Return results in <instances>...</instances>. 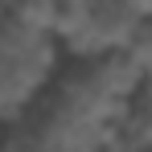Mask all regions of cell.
Returning a JSON list of instances; mask_svg holds the SVG:
<instances>
[{"label":"cell","mask_w":152,"mask_h":152,"mask_svg":"<svg viewBox=\"0 0 152 152\" xmlns=\"http://www.w3.org/2000/svg\"><path fill=\"white\" fill-rule=\"evenodd\" d=\"M66 62L62 41L25 25L8 4H0V107L4 119H21L53 86Z\"/></svg>","instance_id":"6da1fadb"},{"label":"cell","mask_w":152,"mask_h":152,"mask_svg":"<svg viewBox=\"0 0 152 152\" xmlns=\"http://www.w3.org/2000/svg\"><path fill=\"white\" fill-rule=\"evenodd\" d=\"M144 12H148V4H132V0H86L82 25H78L74 41L66 45V53L70 58H99V53L127 50Z\"/></svg>","instance_id":"7a4b0ae2"},{"label":"cell","mask_w":152,"mask_h":152,"mask_svg":"<svg viewBox=\"0 0 152 152\" xmlns=\"http://www.w3.org/2000/svg\"><path fill=\"white\" fill-rule=\"evenodd\" d=\"M4 152H58V144L29 119H4Z\"/></svg>","instance_id":"3957f363"},{"label":"cell","mask_w":152,"mask_h":152,"mask_svg":"<svg viewBox=\"0 0 152 152\" xmlns=\"http://www.w3.org/2000/svg\"><path fill=\"white\" fill-rule=\"evenodd\" d=\"M127 53H132V58L140 62V70L152 78V8L144 12V21H140V29H136V37H132Z\"/></svg>","instance_id":"277c9868"},{"label":"cell","mask_w":152,"mask_h":152,"mask_svg":"<svg viewBox=\"0 0 152 152\" xmlns=\"http://www.w3.org/2000/svg\"><path fill=\"white\" fill-rule=\"evenodd\" d=\"M95 152H140V144H132L127 136H119V132L111 127V132L103 136L99 144H95Z\"/></svg>","instance_id":"5b68a950"},{"label":"cell","mask_w":152,"mask_h":152,"mask_svg":"<svg viewBox=\"0 0 152 152\" xmlns=\"http://www.w3.org/2000/svg\"><path fill=\"white\" fill-rule=\"evenodd\" d=\"M140 152H152V144H140Z\"/></svg>","instance_id":"8992f818"}]
</instances>
